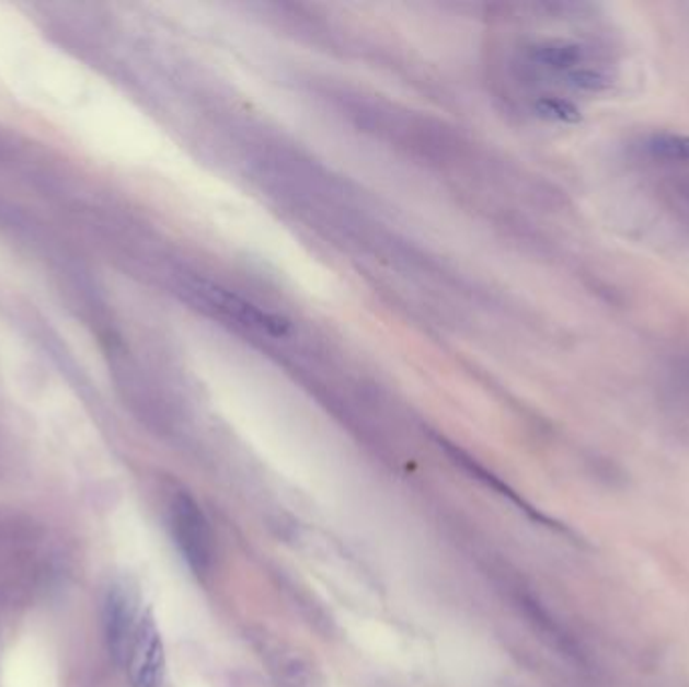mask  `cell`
Listing matches in <instances>:
<instances>
[{
  "label": "cell",
  "mask_w": 689,
  "mask_h": 687,
  "mask_svg": "<svg viewBox=\"0 0 689 687\" xmlns=\"http://www.w3.org/2000/svg\"><path fill=\"white\" fill-rule=\"evenodd\" d=\"M186 290L200 305H206L208 309L218 312L220 317H225L228 321H234L237 325L244 327V329H251L254 333H261V335L273 339L289 335V319H285L276 312L266 311L261 305L244 299L239 293L222 287L214 280L202 278V276H192L190 280H186Z\"/></svg>",
  "instance_id": "6da1fadb"
},
{
  "label": "cell",
  "mask_w": 689,
  "mask_h": 687,
  "mask_svg": "<svg viewBox=\"0 0 689 687\" xmlns=\"http://www.w3.org/2000/svg\"><path fill=\"white\" fill-rule=\"evenodd\" d=\"M170 530L180 554L196 575H208L214 564V535L198 502L180 492L170 502Z\"/></svg>",
  "instance_id": "7a4b0ae2"
},
{
  "label": "cell",
  "mask_w": 689,
  "mask_h": 687,
  "mask_svg": "<svg viewBox=\"0 0 689 687\" xmlns=\"http://www.w3.org/2000/svg\"><path fill=\"white\" fill-rule=\"evenodd\" d=\"M138 623V591L127 581H115L103 600V627L107 650L117 665L127 662Z\"/></svg>",
  "instance_id": "3957f363"
},
{
  "label": "cell",
  "mask_w": 689,
  "mask_h": 687,
  "mask_svg": "<svg viewBox=\"0 0 689 687\" xmlns=\"http://www.w3.org/2000/svg\"><path fill=\"white\" fill-rule=\"evenodd\" d=\"M127 672L134 687H162L165 653L158 623L151 611L139 619L136 636L127 653Z\"/></svg>",
  "instance_id": "277c9868"
},
{
  "label": "cell",
  "mask_w": 689,
  "mask_h": 687,
  "mask_svg": "<svg viewBox=\"0 0 689 687\" xmlns=\"http://www.w3.org/2000/svg\"><path fill=\"white\" fill-rule=\"evenodd\" d=\"M528 59L537 67L569 76L571 71L583 67V62L587 61V49L575 41L552 38V41H542L539 45L530 47Z\"/></svg>",
  "instance_id": "5b68a950"
},
{
  "label": "cell",
  "mask_w": 689,
  "mask_h": 687,
  "mask_svg": "<svg viewBox=\"0 0 689 687\" xmlns=\"http://www.w3.org/2000/svg\"><path fill=\"white\" fill-rule=\"evenodd\" d=\"M647 153L662 162L689 163L688 134H653L645 141Z\"/></svg>",
  "instance_id": "8992f818"
},
{
  "label": "cell",
  "mask_w": 689,
  "mask_h": 687,
  "mask_svg": "<svg viewBox=\"0 0 689 687\" xmlns=\"http://www.w3.org/2000/svg\"><path fill=\"white\" fill-rule=\"evenodd\" d=\"M535 110L540 117L551 119L556 124H578L583 119L577 105L573 101L563 100V98H540L535 103Z\"/></svg>",
  "instance_id": "52a82bcc"
},
{
  "label": "cell",
  "mask_w": 689,
  "mask_h": 687,
  "mask_svg": "<svg viewBox=\"0 0 689 687\" xmlns=\"http://www.w3.org/2000/svg\"><path fill=\"white\" fill-rule=\"evenodd\" d=\"M566 79L571 88L587 91V93H601L613 85V77L595 67H578L575 71H571Z\"/></svg>",
  "instance_id": "ba28073f"
}]
</instances>
